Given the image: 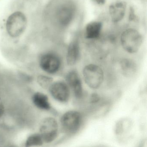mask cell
I'll use <instances>...</instances> for the list:
<instances>
[{
	"instance_id": "cell-1",
	"label": "cell",
	"mask_w": 147,
	"mask_h": 147,
	"mask_svg": "<svg viewBox=\"0 0 147 147\" xmlns=\"http://www.w3.org/2000/svg\"><path fill=\"white\" fill-rule=\"evenodd\" d=\"M27 26L28 20L25 14L21 11H16L7 18L6 22V30L10 37L17 38L24 34Z\"/></svg>"
},
{
	"instance_id": "cell-2",
	"label": "cell",
	"mask_w": 147,
	"mask_h": 147,
	"mask_svg": "<svg viewBox=\"0 0 147 147\" xmlns=\"http://www.w3.org/2000/svg\"><path fill=\"white\" fill-rule=\"evenodd\" d=\"M120 40L124 49L128 53L133 54L140 49L142 43V37L136 30L129 29L122 33Z\"/></svg>"
},
{
	"instance_id": "cell-3",
	"label": "cell",
	"mask_w": 147,
	"mask_h": 147,
	"mask_svg": "<svg viewBox=\"0 0 147 147\" xmlns=\"http://www.w3.org/2000/svg\"><path fill=\"white\" fill-rule=\"evenodd\" d=\"M82 73L86 84L93 89L98 88L104 81V72L98 65H87L83 69Z\"/></svg>"
},
{
	"instance_id": "cell-4",
	"label": "cell",
	"mask_w": 147,
	"mask_h": 147,
	"mask_svg": "<svg viewBox=\"0 0 147 147\" xmlns=\"http://www.w3.org/2000/svg\"><path fill=\"white\" fill-rule=\"evenodd\" d=\"M82 120V117L79 112L70 111L63 115L61 122L65 132L69 134H74L80 129Z\"/></svg>"
},
{
	"instance_id": "cell-5",
	"label": "cell",
	"mask_w": 147,
	"mask_h": 147,
	"mask_svg": "<svg viewBox=\"0 0 147 147\" xmlns=\"http://www.w3.org/2000/svg\"><path fill=\"white\" fill-rule=\"evenodd\" d=\"M58 124L54 118L47 117L42 120L40 126V135L44 142L49 143L57 137Z\"/></svg>"
},
{
	"instance_id": "cell-6",
	"label": "cell",
	"mask_w": 147,
	"mask_h": 147,
	"mask_svg": "<svg viewBox=\"0 0 147 147\" xmlns=\"http://www.w3.org/2000/svg\"><path fill=\"white\" fill-rule=\"evenodd\" d=\"M39 64L44 71L49 74H53L56 73L60 69L61 61L55 54L47 53L41 56Z\"/></svg>"
},
{
	"instance_id": "cell-7",
	"label": "cell",
	"mask_w": 147,
	"mask_h": 147,
	"mask_svg": "<svg viewBox=\"0 0 147 147\" xmlns=\"http://www.w3.org/2000/svg\"><path fill=\"white\" fill-rule=\"evenodd\" d=\"M50 92L55 99L61 102H66L70 96V90L67 83L63 82H54L50 87Z\"/></svg>"
},
{
	"instance_id": "cell-8",
	"label": "cell",
	"mask_w": 147,
	"mask_h": 147,
	"mask_svg": "<svg viewBox=\"0 0 147 147\" xmlns=\"http://www.w3.org/2000/svg\"><path fill=\"white\" fill-rule=\"evenodd\" d=\"M67 84L71 88L74 94L77 98H80L83 94L82 83L79 74L75 70L68 73L66 78Z\"/></svg>"
},
{
	"instance_id": "cell-9",
	"label": "cell",
	"mask_w": 147,
	"mask_h": 147,
	"mask_svg": "<svg viewBox=\"0 0 147 147\" xmlns=\"http://www.w3.org/2000/svg\"><path fill=\"white\" fill-rule=\"evenodd\" d=\"M126 4L123 1H117L109 7V13L112 20L114 23L121 21L124 17L126 11Z\"/></svg>"
},
{
	"instance_id": "cell-10",
	"label": "cell",
	"mask_w": 147,
	"mask_h": 147,
	"mask_svg": "<svg viewBox=\"0 0 147 147\" xmlns=\"http://www.w3.org/2000/svg\"><path fill=\"white\" fill-rule=\"evenodd\" d=\"M80 49L77 40L72 41L69 45L67 51L66 60L69 66H73L77 62L80 56Z\"/></svg>"
},
{
	"instance_id": "cell-11",
	"label": "cell",
	"mask_w": 147,
	"mask_h": 147,
	"mask_svg": "<svg viewBox=\"0 0 147 147\" xmlns=\"http://www.w3.org/2000/svg\"><path fill=\"white\" fill-rule=\"evenodd\" d=\"M119 67L121 73L126 77L133 76L137 72V66L135 62L129 59H123L120 61Z\"/></svg>"
},
{
	"instance_id": "cell-12",
	"label": "cell",
	"mask_w": 147,
	"mask_h": 147,
	"mask_svg": "<svg viewBox=\"0 0 147 147\" xmlns=\"http://www.w3.org/2000/svg\"><path fill=\"white\" fill-rule=\"evenodd\" d=\"M102 25L101 22L94 21L87 25L85 30V37L87 39H95L100 35Z\"/></svg>"
},
{
	"instance_id": "cell-13",
	"label": "cell",
	"mask_w": 147,
	"mask_h": 147,
	"mask_svg": "<svg viewBox=\"0 0 147 147\" xmlns=\"http://www.w3.org/2000/svg\"><path fill=\"white\" fill-rule=\"evenodd\" d=\"M32 101L36 107L41 110L49 111L51 108L48 96L40 92H37L33 94Z\"/></svg>"
},
{
	"instance_id": "cell-14",
	"label": "cell",
	"mask_w": 147,
	"mask_h": 147,
	"mask_svg": "<svg viewBox=\"0 0 147 147\" xmlns=\"http://www.w3.org/2000/svg\"><path fill=\"white\" fill-rule=\"evenodd\" d=\"M57 19L59 23L63 25L68 24L73 17L72 9L67 7H63L57 12Z\"/></svg>"
},
{
	"instance_id": "cell-15",
	"label": "cell",
	"mask_w": 147,
	"mask_h": 147,
	"mask_svg": "<svg viewBox=\"0 0 147 147\" xmlns=\"http://www.w3.org/2000/svg\"><path fill=\"white\" fill-rule=\"evenodd\" d=\"M130 120L126 119H123L119 120L115 126L114 131L117 135H121L128 130L131 125Z\"/></svg>"
},
{
	"instance_id": "cell-16",
	"label": "cell",
	"mask_w": 147,
	"mask_h": 147,
	"mask_svg": "<svg viewBox=\"0 0 147 147\" xmlns=\"http://www.w3.org/2000/svg\"><path fill=\"white\" fill-rule=\"evenodd\" d=\"M44 142L40 134H33L28 137L25 143L26 147H36L42 145Z\"/></svg>"
},
{
	"instance_id": "cell-17",
	"label": "cell",
	"mask_w": 147,
	"mask_h": 147,
	"mask_svg": "<svg viewBox=\"0 0 147 147\" xmlns=\"http://www.w3.org/2000/svg\"><path fill=\"white\" fill-rule=\"evenodd\" d=\"M39 85L43 88L47 89L49 88L51 84L53 83V79L49 76L44 75H40L37 79Z\"/></svg>"
},
{
	"instance_id": "cell-18",
	"label": "cell",
	"mask_w": 147,
	"mask_h": 147,
	"mask_svg": "<svg viewBox=\"0 0 147 147\" xmlns=\"http://www.w3.org/2000/svg\"><path fill=\"white\" fill-rule=\"evenodd\" d=\"M100 100V98L99 95L97 93H94L91 94L90 97L89 101L92 104H95L98 103Z\"/></svg>"
},
{
	"instance_id": "cell-19",
	"label": "cell",
	"mask_w": 147,
	"mask_h": 147,
	"mask_svg": "<svg viewBox=\"0 0 147 147\" xmlns=\"http://www.w3.org/2000/svg\"><path fill=\"white\" fill-rule=\"evenodd\" d=\"M4 111V107L2 101L0 99V118L1 117V116L3 115Z\"/></svg>"
},
{
	"instance_id": "cell-20",
	"label": "cell",
	"mask_w": 147,
	"mask_h": 147,
	"mask_svg": "<svg viewBox=\"0 0 147 147\" xmlns=\"http://www.w3.org/2000/svg\"><path fill=\"white\" fill-rule=\"evenodd\" d=\"M93 1L96 2L97 4L100 5H104L106 1V0H93Z\"/></svg>"
}]
</instances>
